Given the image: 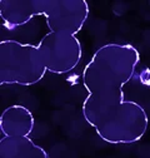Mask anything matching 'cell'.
<instances>
[{"mask_svg": "<svg viewBox=\"0 0 150 158\" xmlns=\"http://www.w3.org/2000/svg\"><path fill=\"white\" fill-rule=\"evenodd\" d=\"M140 62L130 44L100 47L83 70L88 97L83 102L84 119L110 144H130L144 137L149 118L136 102L124 99V85L134 77Z\"/></svg>", "mask_w": 150, "mask_h": 158, "instance_id": "1", "label": "cell"}, {"mask_svg": "<svg viewBox=\"0 0 150 158\" xmlns=\"http://www.w3.org/2000/svg\"><path fill=\"white\" fill-rule=\"evenodd\" d=\"M48 72L38 45L22 44L15 40L0 43V84L23 87L40 82Z\"/></svg>", "mask_w": 150, "mask_h": 158, "instance_id": "2", "label": "cell"}, {"mask_svg": "<svg viewBox=\"0 0 150 158\" xmlns=\"http://www.w3.org/2000/svg\"><path fill=\"white\" fill-rule=\"evenodd\" d=\"M39 15H45L46 25L53 33L77 35L89 16L85 0H36Z\"/></svg>", "mask_w": 150, "mask_h": 158, "instance_id": "3", "label": "cell"}, {"mask_svg": "<svg viewBox=\"0 0 150 158\" xmlns=\"http://www.w3.org/2000/svg\"><path fill=\"white\" fill-rule=\"evenodd\" d=\"M48 72L54 74H65L71 72L81 60L80 40L71 34L48 33L39 43Z\"/></svg>", "mask_w": 150, "mask_h": 158, "instance_id": "4", "label": "cell"}, {"mask_svg": "<svg viewBox=\"0 0 150 158\" xmlns=\"http://www.w3.org/2000/svg\"><path fill=\"white\" fill-rule=\"evenodd\" d=\"M35 126L33 113L24 106L14 104L8 107L0 117V129L4 137H29Z\"/></svg>", "mask_w": 150, "mask_h": 158, "instance_id": "5", "label": "cell"}, {"mask_svg": "<svg viewBox=\"0 0 150 158\" xmlns=\"http://www.w3.org/2000/svg\"><path fill=\"white\" fill-rule=\"evenodd\" d=\"M0 16L8 29H15L36 16L35 0H0Z\"/></svg>", "mask_w": 150, "mask_h": 158, "instance_id": "6", "label": "cell"}, {"mask_svg": "<svg viewBox=\"0 0 150 158\" xmlns=\"http://www.w3.org/2000/svg\"><path fill=\"white\" fill-rule=\"evenodd\" d=\"M0 158H49V156L29 137H3L0 139Z\"/></svg>", "mask_w": 150, "mask_h": 158, "instance_id": "7", "label": "cell"}]
</instances>
